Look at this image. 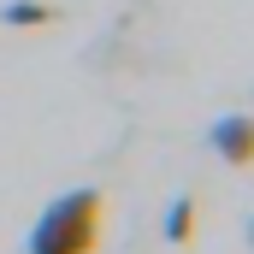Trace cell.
I'll list each match as a JSON object with an SVG mask.
<instances>
[{"label":"cell","mask_w":254,"mask_h":254,"mask_svg":"<svg viewBox=\"0 0 254 254\" xmlns=\"http://www.w3.org/2000/svg\"><path fill=\"white\" fill-rule=\"evenodd\" d=\"M101 231H107V201H101V190H65L30 225L24 254H95L101 249Z\"/></svg>","instance_id":"obj_1"},{"label":"cell","mask_w":254,"mask_h":254,"mask_svg":"<svg viewBox=\"0 0 254 254\" xmlns=\"http://www.w3.org/2000/svg\"><path fill=\"white\" fill-rule=\"evenodd\" d=\"M207 142H213V154H219L225 166H254V119H249V113H225V119H213Z\"/></svg>","instance_id":"obj_2"},{"label":"cell","mask_w":254,"mask_h":254,"mask_svg":"<svg viewBox=\"0 0 254 254\" xmlns=\"http://www.w3.org/2000/svg\"><path fill=\"white\" fill-rule=\"evenodd\" d=\"M166 237H172L178 249H190V237H195V201H190V195L172 201V213H166Z\"/></svg>","instance_id":"obj_3"},{"label":"cell","mask_w":254,"mask_h":254,"mask_svg":"<svg viewBox=\"0 0 254 254\" xmlns=\"http://www.w3.org/2000/svg\"><path fill=\"white\" fill-rule=\"evenodd\" d=\"M6 24H12V30H42V24H54V6H42V0H12V6H6Z\"/></svg>","instance_id":"obj_4"},{"label":"cell","mask_w":254,"mask_h":254,"mask_svg":"<svg viewBox=\"0 0 254 254\" xmlns=\"http://www.w3.org/2000/svg\"><path fill=\"white\" fill-rule=\"evenodd\" d=\"M249 237H254V231H249Z\"/></svg>","instance_id":"obj_5"}]
</instances>
